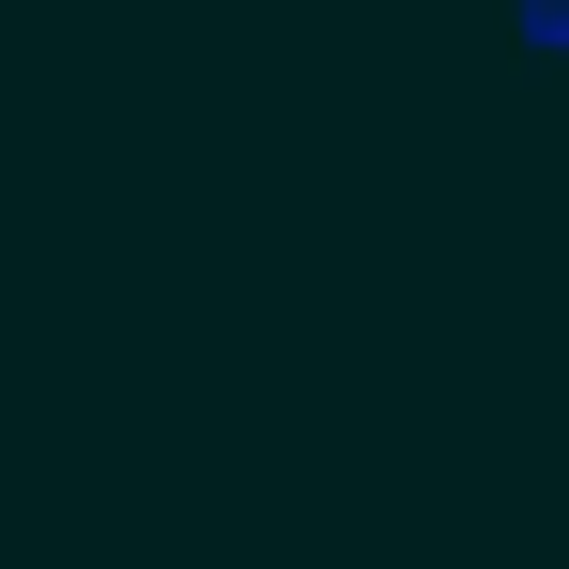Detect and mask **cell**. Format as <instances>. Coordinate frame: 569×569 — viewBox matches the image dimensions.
<instances>
[{"label":"cell","instance_id":"obj_1","mask_svg":"<svg viewBox=\"0 0 569 569\" xmlns=\"http://www.w3.org/2000/svg\"><path fill=\"white\" fill-rule=\"evenodd\" d=\"M495 30H510L525 60H555V76H569V0H495Z\"/></svg>","mask_w":569,"mask_h":569}]
</instances>
